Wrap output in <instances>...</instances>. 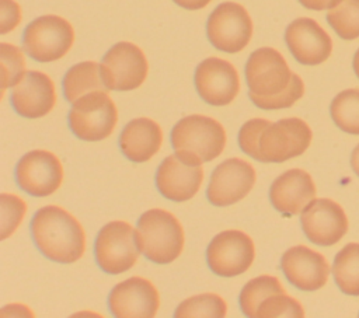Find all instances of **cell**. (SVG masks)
<instances>
[{
    "instance_id": "cell-29",
    "label": "cell",
    "mask_w": 359,
    "mask_h": 318,
    "mask_svg": "<svg viewBox=\"0 0 359 318\" xmlns=\"http://www.w3.org/2000/svg\"><path fill=\"white\" fill-rule=\"evenodd\" d=\"M302 318L304 317V310L302 304L293 297L287 296L286 291L275 293L266 297L257 308L255 318Z\"/></svg>"
},
{
    "instance_id": "cell-4",
    "label": "cell",
    "mask_w": 359,
    "mask_h": 318,
    "mask_svg": "<svg viewBox=\"0 0 359 318\" xmlns=\"http://www.w3.org/2000/svg\"><path fill=\"white\" fill-rule=\"evenodd\" d=\"M136 241L149 261L167 265L182 252L184 230L172 213L163 209H150L137 220Z\"/></svg>"
},
{
    "instance_id": "cell-1",
    "label": "cell",
    "mask_w": 359,
    "mask_h": 318,
    "mask_svg": "<svg viewBox=\"0 0 359 318\" xmlns=\"http://www.w3.org/2000/svg\"><path fill=\"white\" fill-rule=\"evenodd\" d=\"M248 97L265 111L290 108L304 94L303 80L293 73L285 57L273 48L254 50L245 63Z\"/></svg>"
},
{
    "instance_id": "cell-24",
    "label": "cell",
    "mask_w": 359,
    "mask_h": 318,
    "mask_svg": "<svg viewBox=\"0 0 359 318\" xmlns=\"http://www.w3.org/2000/svg\"><path fill=\"white\" fill-rule=\"evenodd\" d=\"M332 276L348 296H359V242L346 244L334 258Z\"/></svg>"
},
{
    "instance_id": "cell-23",
    "label": "cell",
    "mask_w": 359,
    "mask_h": 318,
    "mask_svg": "<svg viewBox=\"0 0 359 318\" xmlns=\"http://www.w3.org/2000/svg\"><path fill=\"white\" fill-rule=\"evenodd\" d=\"M62 85L65 98L70 104L91 91H108L101 77L100 64L95 62H81L72 66L66 71Z\"/></svg>"
},
{
    "instance_id": "cell-7",
    "label": "cell",
    "mask_w": 359,
    "mask_h": 318,
    "mask_svg": "<svg viewBox=\"0 0 359 318\" xmlns=\"http://www.w3.org/2000/svg\"><path fill=\"white\" fill-rule=\"evenodd\" d=\"M74 42L72 24L55 14L35 18L22 32V48L28 56L41 63L63 57Z\"/></svg>"
},
{
    "instance_id": "cell-5",
    "label": "cell",
    "mask_w": 359,
    "mask_h": 318,
    "mask_svg": "<svg viewBox=\"0 0 359 318\" xmlns=\"http://www.w3.org/2000/svg\"><path fill=\"white\" fill-rule=\"evenodd\" d=\"M311 129L300 118H285L264 125L258 136L257 157L259 163H283L303 154L311 143Z\"/></svg>"
},
{
    "instance_id": "cell-15",
    "label": "cell",
    "mask_w": 359,
    "mask_h": 318,
    "mask_svg": "<svg viewBox=\"0 0 359 318\" xmlns=\"http://www.w3.org/2000/svg\"><path fill=\"white\" fill-rule=\"evenodd\" d=\"M194 84L199 97L209 105H229L238 94L240 80L236 67L220 57L202 60L194 74Z\"/></svg>"
},
{
    "instance_id": "cell-12",
    "label": "cell",
    "mask_w": 359,
    "mask_h": 318,
    "mask_svg": "<svg viewBox=\"0 0 359 318\" xmlns=\"http://www.w3.org/2000/svg\"><path fill=\"white\" fill-rule=\"evenodd\" d=\"M15 181L24 192L35 198L55 193L63 181V165L50 151L32 150L15 165Z\"/></svg>"
},
{
    "instance_id": "cell-18",
    "label": "cell",
    "mask_w": 359,
    "mask_h": 318,
    "mask_svg": "<svg viewBox=\"0 0 359 318\" xmlns=\"http://www.w3.org/2000/svg\"><path fill=\"white\" fill-rule=\"evenodd\" d=\"M10 104L18 115L27 119H38L48 115L56 104L53 81L42 71H25L11 90Z\"/></svg>"
},
{
    "instance_id": "cell-20",
    "label": "cell",
    "mask_w": 359,
    "mask_h": 318,
    "mask_svg": "<svg viewBox=\"0 0 359 318\" xmlns=\"http://www.w3.org/2000/svg\"><path fill=\"white\" fill-rule=\"evenodd\" d=\"M202 181V167L185 163L177 154L165 157L156 172V186L158 192L174 202H185L194 198Z\"/></svg>"
},
{
    "instance_id": "cell-27",
    "label": "cell",
    "mask_w": 359,
    "mask_h": 318,
    "mask_svg": "<svg viewBox=\"0 0 359 318\" xmlns=\"http://www.w3.org/2000/svg\"><path fill=\"white\" fill-rule=\"evenodd\" d=\"M327 21L339 38L345 41L359 38V0H339L328 8Z\"/></svg>"
},
{
    "instance_id": "cell-19",
    "label": "cell",
    "mask_w": 359,
    "mask_h": 318,
    "mask_svg": "<svg viewBox=\"0 0 359 318\" xmlns=\"http://www.w3.org/2000/svg\"><path fill=\"white\" fill-rule=\"evenodd\" d=\"M280 269L292 286L304 291L321 289L330 275L327 259L306 245L289 248L280 258Z\"/></svg>"
},
{
    "instance_id": "cell-35",
    "label": "cell",
    "mask_w": 359,
    "mask_h": 318,
    "mask_svg": "<svg viewBox=\"0 0 359 318\" xmlns=\"http://www.w3.org/2000/svg\"><path fill=\"white\" fill-rule=\"evenodd\" d=\"M351 167H352L353 172L359 177V144L353 148V151L351 154Z\"/></svg>"
},
{
    "instance_id": "cell-9",
    "label": "cell",
    "mask_w": 359,
    "mask_h": 318,
    "mask_svg": "<svg viewBox=\"0 0 359 318\" xmlns=\"http://www.w3.org/2000/svg\"><path fill=\"white\" fill-rule=\"evenodd\" d=\"M206 35L216 49L237 53L248 45L252 36L251 17L238 3H220L208 18Z\"/></svg>"
},
{
    "instance_id": "cell-32",
    "label": "cell",
    "mask_w": 359,
    "mask_h": 318,
    "mask_svg": "<svg viewBox=\"0 0 359 318\" xmlns=\"http://www.w3.org/2000/svg\"><path fill=\"white\" fill-rule=\"evenodd\" d=\"M1 1V34H7L14 29L21 21L20 6L14 0H0Z\"/></svg>"
},
{
    "instance_id": "cell-3",
    "label": "cell",
    "mask_w": 359,
    "mask_h": 318,
    "mask_svg": "<svg viewBox=\"0 0 359 318\" xmlns=\"http://www.w3.org/2000/svg\"><path fill=\"white\" fill-rule=\"evenodd\" d=\"M170 141L175 154L185 163L202 165L222 154L226 146V132L216 119L195 113L174 125Z\"/></svg>"
},
{
    "instance_id": "cell-13",
    "label": "cell",
    "mask_w": 359,
    "mask_h": 318,
    "mask_svg": "<svg viewBox=\"0 0 359 318\" xmlns=\"http://www.w3.org/2000/svg\"><path fill=\"white\" fill-rule=\"evenodd\" d=\"M254 167L241 158H227L212 172L206 198L213 206H230L244 199L255 184Z\"/></svg>"
},
{
    "instance_id": "cell-6",
    "label": "cell",
    "mask_w": 359,
    "mask_h": 318,
    "mask_svg": "<svg viewBox=\"0 0 359 318\" xmlns=\"http://www.w3.org/2000/svg\"><path fill=\"white\" fill-rule=\"evenodd\" d=\"M118 122V111L108 91H91L72 104L67 125L84 141H100L111 136Z\"/></svg>"
},
{
    "instance_id": "cell-11",
    "label": "cell",
    "mask_w": 359,
    "mask_h": 318,
    "mask_svg": "<svg viewBox=\"0 0 359 318\" xmlns=\"http://www.w3.org/2000/svg\"><path fill=\"white\" fill-rule=\"evenodd\" d=\"M254 258V242L240 230L219 233L206 249L208 266L220 277H234L244 273L252 265Z\"/></svg>"
},
{
    "instance_id": "cell-14",
    "label": "cell",
    "mask_w": 359,
    "mask_h": 318,
    "mask_svg": "<svg viewBox=\"0 0 359 318\" xmlns=\"http://www.w3.org/2000/svg\"><path fill=\"white\" fill-rule=\"evenodd\" d=\"M304 235L316 245L337 244L348 231V219L344 209L331 199H313L300 214Z\"/></svg>"
},
{
    "instance_id": "cell-26",
    "label": "cell",
    "mask_w": 359,
    "mask_h": 318,
    "mask_svg": "<svg viewBox=\"0 0 359 318\" xmlns=\"http://www.w3.org/2000/svg\"><path fill=\"white\" fill-rule=\"evenodd\" d=\"M330 113L334 123L346 133L359 134V90H344L331 101Z\"/></svg>"
},
{
    "instance_id": "cell-36",
    "label": "cell",
    "mask_w": 359,
    "mask_h": 318,
    "mask_svg": "<svg viewBox=\"0 0 359 318\" xmlns=\"http://www.w3.org/2000/svg\"><path fill=\"white\" fill-rule=\"evenodd\" d=\"M352 66H353V71L356 74V77L359 78V49L355 52L353 55V62H352Z\"/></svg>"
},
{
    "instance_id": "cell-31",
    "label": "cell",
    "mask_w": 359,
    "mask_h": 318,
    "mask_svg": "<svg viewBox=\"0 0 359 318\" xmlns=\"http://www.w3.org/2000/svg\"><path fill=\"white\" fill-rule=\"evenodd\" d=\"M0 203H1V240H6L20 226L21 220L25 216L27 205L21 198L13 193H1Z\"/></svg>"
},
{
    "instance_id": "cell-30",
    "label": "cell",
    "mask_w": 359,
    "mask_h": 318,
    "mask_svg": "<svg viewBox=\"0 0 359 318\" xmlns=\"http://www.w3.org/2000/svg\"><path fill=\"white\" fill-rule=\"evenodd\" d=\"M1 80L3 90L14 87L25 73V59L20 48L1 42Z\"/></svg>"
},
{
    "instance_id": "cell-25",
    "label": "cell",
    "mask_w": 359,
    "mask_h": 318,
    "mask_svg": "<svg viewBox=\"0 0 359 318\" xmlns=\"http://www.w3.org/2000/svg\"><path fill=\"white\" fill-rule=\"evenodd\" d=\"M285 291L282 283L275 276L262 275L247 282L238 296V304L245 317L255 318L258 305L269 296Z\"/></svg>"
},
{
    "instance_id": "cell-34",
    "label": "cell",
    "mask_w": 359,
    "mask_h": 318,
    "mask_svg": "<svg viewBox=\"0 0 359 318\" xmlns=\"http://www.w3.org/2000/svg\"><path fill=\"white\" fill-rule=\"evenodd\" d=\"M172 1L185 10H199L206 7L212 0H172Z\"/></svg>"
},
{
    "instance_id": "cell-33",
    "label": "cell",
    "mask_w": 359,
    "mask_h": 318,
    "mask_svg": "<svg viewBox=\"0 0 359 318\" xmlns=\"http://www.w3.org/2000/svg\"><path fill=\"white\" fill-rule=\"evenodd\" d=\"M339 0H299V3L309 8V10H314V11H321L325 8H331L334 7Z\"/></svg>"
},
{
    "instance_id": "cell-10",
    "label": "cell",
    "mask_w": 359,
    "mask_h": 318,
    "mask_svg": "<svg viewBox=\"0 0 359 318\" xmlns=\"http://www.w3.org/2000/svg\"><path fill=\"white\" fill-rule=\"evenodd\" d=\"M100 70L108 90L130 91L143 84L149 64L139 46L132 42H118L104 55Z\"/></svg>"
},
{
    "instance_id": "cell-21",
    "label": "cell",
    "mask_w": 359,
    "mask_h": 318,
    "mask_svg": "<svg viewBox=\"0 0 359 318\" xmlns=\"http://www.w3.org/2000/svg\"><path fill=\"white\" fill-rule=\"evenodd\" d=\"M314 196L316 185L310 174L300 168L285 171L269 188V202L272 207L285 216L302 213Z\"/></svg>"
},
{
    "instance_id": "cell-28",
    "label": "cell",
    "mask_w": 359,
    "mask_h": 318,
    "mask_svg": "<svg viewBox=\"0 0 359 318\" xmlns=\"http://www.w3.org/2000/svg\"><path fill=\"white\" fill-rule=\"evenodd\" d=\"M227 314L226 301L215 293H202L184 300L175 310L177 318H223Z\"/></svg>"
},
{
    "instance_id": "cell-2",
    "label": "cell",
    "mask_w": 359,
    "mask_h": 318,
    "mask_svg": "<svg viewBox=\"0 0 359 318\" xmlns=\"http://www.w3.org/2000/svg\"><path fill=\"white\" fill-rule=\"evenodd\" d=\"M29 228L39 252L53 262L73 263L86 251L81 224L59 206L48 205L36 210Z\"/></svg>"
},
{
    "instance_id": "cell-16",
    "label": "cell",
    "mask_w": 359,
    "mask_h": 318,
    "mask_svg": "<svg viewBox=\"0 0 359 318\" xmlns=\"http://www.w3.org/2000/svg\"><path fill=\"white\" fill-rule=\"evenodd\" d=\"M160 305L154 284L135 276L118 283L109 293L108 307L116 318H153Z\"/></svg>"
},
{
    "instance_id": "cell-22",
    "label": "cell",
    "mask_w": 359,
    "mask_h": 318,
    "mask_svg": "<svg viewBox=\"0 0 359 318\" xmlns=\"http://www.w3.org/2000/svg\"><path fill=\"white\" fill-rule=\"evenodd\" d=\"M161 143V127L149 118H136L128 122L119 136L121 151L133 163L149 161L160 150Z\"/></svg>"
},
{
    "instance_id": "cell-8",
    "label": "cell",
    "mask_w": 359,
    "mask_h": 318,
    "mask_svg": "<svg viewBox=\"0 0 359 318\" xmlns=\"http://www.w3.org/2000/svg\"><path fill=\"white\" fill-rule=\"evenodd\" d=\"M135 228L122 220L105 224L95 238L94 255L102 272L119 275L135 266L139 258Z\"/></svg>"
},
{
    "instance_id": "cell-17",
    "label": "cell",
    "mask_w": 359,
    "mask_h": 318,
    "mask_svg": "<svg viewBox=\"0 0 359 318\" xmlns=\"http://www.w3.org/2000/svg\"><path fill=\"white\" fill-rule=\"evenodd\" d=\"M285 42L293 57L304 66L325 62L332 52V41L321 25L307 17L292 21L285 31Z\"/></svg>"
}]
</instances>
